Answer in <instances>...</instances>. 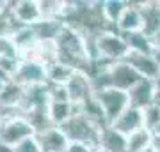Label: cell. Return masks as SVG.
Here are the masks:
<instances>
[{
	"instance_id": "6da1fadb",
	"label": "cell",
	"mask_w": 160,
	"mask_h": 152,
	"mask_svg": "<svg viewBox=\"0 0 160 152\" xmlns=\"http://www.w3.org/2000/svg\"><path fill=\"white\" fill-rule=\"evenodd\" d=\"M61 129L68 136L69 143H86L100 150V140H102V133L105 127L91 120L80 108L75 106V113L69 120H66L61 126Z\"/></svg>"
},
{
	"instance_id": "7a4b0ae2",
	"label": "cell",
	"mask_w": 160,
	"mask_h": 152,
	"mask_svg": "<svg viewBox=\"0 0 160 152\" xmlns=\"http://www.w3.org/2000/svg\"><path fill=\"white\" fill-rule=\"evenodd\" d=\"M92 97L98 101V104L102 106L103 113H105V120L107 124L112 126L121 117V113L130 106V97L128 92L119 89H103L92 94Z\"/></svg>"
},
{
	"instance_id": "3957f363",
	"label": "cell",
	"mask_w": 160,
	"mask_h": 152,
	"mask_svg": "<svg viewBox=\"0 0 160 152\" xmlns=\"http://www.w3.org/2000/svg\"><path fill=\"white\" fill-rule=\"evenodd\" d=\"M96 48L98 57L107 62H119L125 60L126 55L130 53V48L123 39V35L116 30H107L96 35Z\"/></svg>"
},
{
	"instance_id": "277c9868",
	"label": "cell",
	"mask_w": 160,
	"mask_h": 152,
	"mask_svg": "<svg viewBox=\"0 0 160 152\" xmlns=\"http://www.w3.org/2000/svg\"><path fill=\"white\" fill-rule=\"evenodd\" d=\"M103 80H105L107 89H119L128 92L144 78L126 60H119V62H114L103 73Z\"/></svg>"
},
{
	"instance_id": "5b68a950",
	"label": "cell",
	"mask_w": 160,
	"mask_h": 152,
	"mask_svg": "<svg viewBox=\"0 0 160 152\" xmlns=\"http://www.w3.org/2000/svg\"><path fill=\"white\" fill-rule=\"evenodd\" d=\"M36 136V129L32 127L27 117H14L7 120H0V141L16 149L29 138Z\"/></svg>"
},
{
	"instance_id": "8992f818",
	"label": "cell",
	"mask_w": 160,
	"mask_h": 152,
	"mask_svg": "<svg viewBox=\"0 0 160 152\" xmlns=\"http://www.w3.org/2000/svg\"><path fill=\"white\" fill-rule=\"evenodd\" d=\"M12 81H16L18 85H22L23 89L48 83L46 66L41 62H36V60H22L16 74L12 76Z\"/></svg>"
},
{
	"instance_id": "52a82bcc",
	"label": "cell",
	"mask_w": 160,
	"mask_h": 152,
	"mask_svg": "<svg viewBox=\"0 0 160 152\" xmlns=\"http://www.w3.org/2000/svg\"><path fill=\"white\" fill-rule=\"evenodd\" d=\"M12 18L16 20L22 27H34L39 21H43L39 9V2L36 0H18V2H9Z\"/></svg>"
},
{
	"instance_id": "ba28073f",
	"label": "cell",
	"mask_w": 160,
	"mask_h": 152,
	"mask_svg": "<svg viewBox=\"0 0 160 152\" xmlns=\"http://www.w3.org/2000/svg\"><path fill=\"white\" fill-rule=\"evenodd\" d=\"M66 89H68L71 104L77 106V108L84 106V104L92 97V94H94L91 78H89L86 73H82V71H77V73H75L71 81L66 85Z\"/></svg>"
},
{
	"instance_id": "9c48e42d",
	"label": "cell",
	"mask_w": 160,
	"mask_h": 152,
	"mask_svg": "<svg viewBox=\"0 0 160 152\" xmlns=\"http://www.w3.org/2000/svg\"><path fill=\"white\" fill-rule=\"evenodd\" d=\"M36 141L39 143L43 152H66L69 147L68 136L61 127H48L36 135Z\"/></svg>"
},
{
	"instance_id": "30bf717a",
	"label": "cell",
	"mask_w": 160,
	"mask_h": 152,
	"mask_svg": "<svg viewBox=\"0 0 160 152\" xmlns=\"http://www.w3.org/2000/svg\"><path fill=\"white\" fill-rule=\"evenodd\" d=\"M110 127L128 138L130 135H133V133L144 129V112L142 110H139V108L128 106L125 112L121 113V117L118 118Z\"/></svg>"
},
{
	"instance_id": "8fae6325",
	"label": "cell",
	"mask_w": 160,
	"mask_h": 152,
	"mask_svg": "<svg viewBox=\"0 0 160 152\" xmlns=\"http://www.w3.org/2000/svg\"><path fill=\"white\" fill-rule=\"evenodd\" d=\"M125 12L121 14L119 21L116 25L119 34H133V32H142L144 28V21H142V14L139 9L141 2H126Z\"/></svg>"
},
{
	"instance_id": "7c38bea8",
	"label": "cell",
	"mask_w": 160,
	"mask_h": 152,
	"mask_svg": "<svg viewBox=\"0 0 160 152\" xmlns=\"http://www.w3.org/2000/svg\"><path fill=\"white\" fill-rule=\"evenodd\" d=\"M125 60L146 80H153L155 81V80L160 76V66L157 64L153 55H142V53L130 51V53L126 55Z\"/></svg>"
},
{
	"instance_id": "4fadbf2b",
	"label": "cell",
	"mask_w": 160,
	"mask_h": 152,
	"mask_svg": "<svg viewBox=\"0 0 160 152\" xmlns=\"http://www.w3.org/2000/svg\"><path fill=\"white\" fill-rule=\"evenodd\" d=\"M130 106L146 110L148 106L155 104V81L153 80H141L133 89L128 90Z\"/></svg>"
},
{
	"instance_id": "5bb4252c",
	"label": "cell",
	"mask_w": 160,
	"mask_h": 152,
	"mask_svg": "<svg viewBox=\"0 0 160 152\" xmlns=\"http://www.w3.org/2000/svg\"><path fill=\"white\" fill-rule=\"evenodd\" d=\"M141 14H142L144 28L142 32L148 37H153L160 32V7L158 2H141L139 4Z\"/></svg>"
},
{
	"instance_id": "9a60e30c",
	"label": "cell",
	"mask_w": 160,
	"mask_h": 152,
	"mask_svg": "<svg viewBox=\"0 0 160 152\" xmlns=\"http://www.w3.org/2000/svg\"><path fill=\"white\" fill-rule=\"evenodd\" d=\"M100 150L103 152H128V138L107 126L102 133Z\"/></svg>"
},
{
	"instance_id": "2e32d148",
	"label": "cell",
	"mask_w": 160,
	"mask_h": 152,
	"mask_svg": "<svg viewBox=\"0 0 160 152\" xmlns=\"http://www.w3.org/2000/svg\"><path fill=\"white\" fill-rule=\"evenodd\" d=\"M46 71H48V83L55 85V87H66L71 81V78L75 76V73H77L75 67L66 66V64L59 62V60L50 64L46 67Z\"/></svg>"
},
{
	"instance_id": "e0dca14e",
	"label": "cell",
	"mask_w": 160,
	"mask_h": 152,
	"mask_svg": "<svg viewBox=\"0 0 160 152\" xmlns=\"http://www.w3.org/2000/svg\"><path fill=\"white\" fill-rule=\"evenodd\" d=\"M121 35L126 41L130 51L142 53V55H153L155 44L151 41V37H148L144 32H133V34H121Z\"/></svg>"
},
{
	"instance_id": "ac0fdd59",
	"label": "cell",
	"mask_w": 160,
	"mask_h": 152,
	"mask_svg": "<svg viewBox=\"0 0 160 152\" xmlns=\"http://www.w3.org/2000/svg\"><path fill=\"white\" fill-rule=\"evenodd\" d=\"M75 113V106L71 103H59V101H50V106H48V115H50L52 124L55 127H61V126L71 118V115Z\"/></svg>"
},
{
	"instance_id": "d6986e66",
	"label": "cell",
	"mask_w": 160,
	"mask_h": 152,
	"mask_svg": "<svg viewBox=\"0 0 160 152\" xmlns=\"http://www.w3.org/2000/svg\"><path fill=\"white\" fill-rule=\"evenodd\" d=\"M153 145V133L148 129H141L128 136V152H142Z\"/></svg>"
},
{
	"instance_id": "ffe728a7",
	"label": "cell",
	"mask_w": 160,
	"mask_h": 152,
	"mask_svg": "<svg viewBox=\"0 0 160 152\" xmlns=\"http://www.w3.org/2000/svg\"><path fill=\"white\" fill-rule=\"evenodd\" d=\"M126 2H121V0H107V2H103V14H105V20L112 25V27H116L118 25V21H119L121 14L125 12L126 9ZM118 30V28H116Z\"/></svg>"
},
{
	"instance_id": "44dd1931",
	"label": "cell",
	"mask_w": 160,
	"mask_h": 152,
	"mask_svg": "<svg viewBox=\"0 0 160 152\" xmlns=\"http://www.w3.org/2000/svg\"><path fill=\"white\" fill-rule=\"evenodd\" d=\"M142 112H144V129H148L149 133H157L160 129V104L155 103Z\"/></svg>"
},
{
	"instance_id": "7402d4cb",
	"label": "cell",
	"mask_w": 160,
	"mask_h": 152,
	"mask_svg": "<svg viewBox=\"0 0 160 152\" xmlns=\"http://www.w3.org/2000/svg\"><path fill=\"white\" fill-rule=\"evenodd\" d=\"M0 58L22 60V51L12 37H0Z\"/></svg>"
},
{
	"instance_id": "603a6c76",
	"label": "cell",
	"mask_w": 160,
	"mask_h": 152,
	"mask_svg": "<svg viewBox=\"0 0 160 152\" xmlns=\"http://www.w3.org/2000/svg\"><path fill=\"white\" fill-rule=\"evenodd\" d=\"M14 152H43V150H41L39 143L36 141V136H34V138H29V140H25L23 143H20L14 149Z\"/></svg>"
},
{
	"instance_id": "cb8c5ba5",
	"label": "cell",
	"mask_w": 160,
	"mask_h": 152,
	"mask_svg": "<svg viewBox=\"0 0 160 152\" xmlns=\"http://www.w3.org/2000/svg\"><path fill=\"white\" fill-rule=\"evenodd\" d=\"M66 152H98V149H94L91 145H86V143H69Z\"/></svg>"
},
{
	"instance_id": "d4e9b609",
	"label": "cell",
	"mask_w": 160,
	"mask_h": 152,
	"mask_svg": "<svg viewBox=\"0 0 160 152\" xmlns=\"http://www.w3.org/2000/svg\"><path fill=\"white\" fill-rule=\"evenodd\" d=\"M155 103L160 104V76L155 80Z\"/></svg>"
},
{
	"instance_id": "484cf974",
	"label": "cell",
	"mask_w": 160,
	"mask_h": 152,
	"mask_svg": "<svg viewBox=\"0 0 160 152\" xmlns=\"http://www.w3.org/2000/svg\"><path fill=\"white\" fill-rule=\"evenodd\" d=\"M0 152H14V149H12V147H9V145H6V143H2V141H0Z\"/></svg>"
},
{
	"instance_id": "4316f807",
	"label": "cell",
	"mask_w": 160,
	"mask_h": 152,
	"mask_svg": "<svg viewBox=\"0 0 160 152\" xmlns=\"http://www.w3.org/2000/svg\"><path fill=\"white\" fill-rule=\"evenodd\" d=\"M151 41H153L155 48H160V32L157 35H153V37H151Z\"/></svg>"
},
{
	"instance_id": "83f0119b",
	"label": "cell",
	"mask_w": 160,
	"mask_h": 152,
	"mask_svg": "<svg viewBox=\"0 0 160 152\" xmlns=\"http://www.w3.org/2000/svg\"><path fill=\"white\" fill-rule=\"evenodd\" d=\"M7 7H9V2H0V14H2V12H6Z\"/></svg>"
},
{
	"instance_id": "f1b7e54d",
	"label": "cell",
	"mask_w": 160,
	"mask_h": 152,
	"mask_svg": "<svg viewBox=\"0 0 160 152\" xmlns=\"http://www.w3.org/2000/svg\"><path fill=\"white\" fill-rule=\"evenodd\" d=\"M142 152H157V150H155V147L151 145V147H148V149H146V150H142Z\"/></svg>"
},
{
	"instance_id": "f546056e",
	"label": "cell",
	"mask_w": 160,
	"mask_h": 152,
	"mask_svg": "<svg viewBox=\"0 0 160 152\" xmlns=\"http://www.w3.org/2000/svg\"><path fill=\"white\" fill-rule=\"evenodd\" d=\"M98 152H103V150H98Z\"/></svg>"
},
{
	"instance_id": "4dcf8cb0",
	"label": "cell",
	"mask_w": 160,
	"mask_h": 152,
	"mask_svg": "<svg viewBox=\"0 0 160 152\" xmlns=\"http://www.w3.org/2000/svg\"><path fill=\"white\" fill-rule=\"evenodd\" d=\"M158 7H160V2H158Z\"/></svg>"
}]
</instances>
